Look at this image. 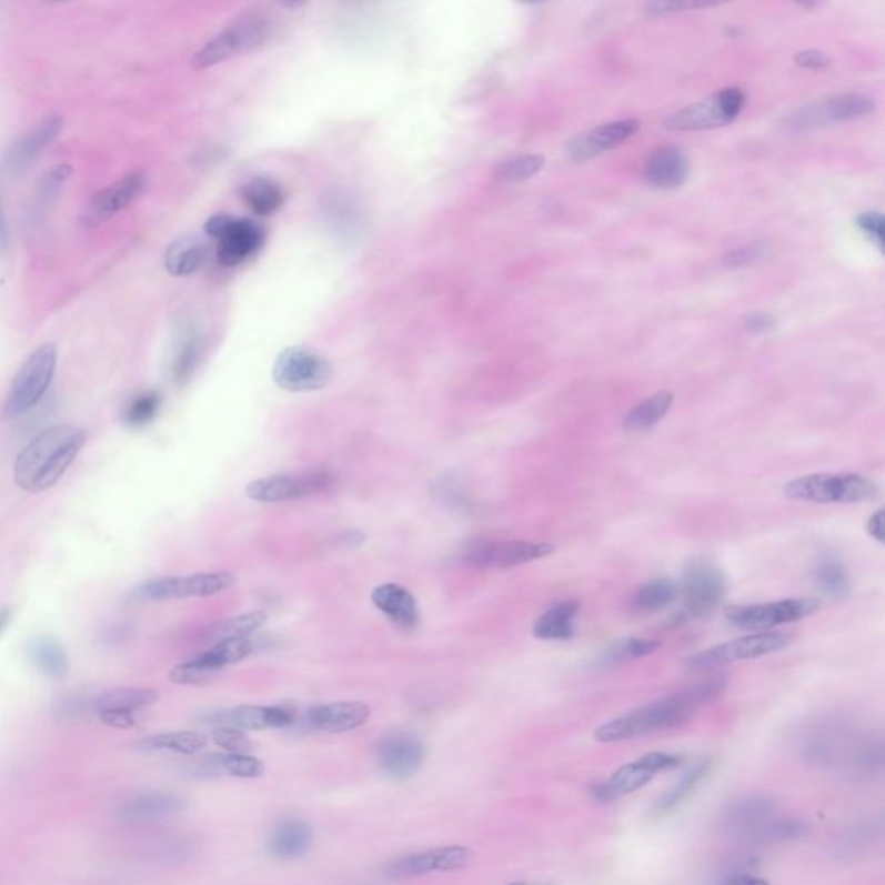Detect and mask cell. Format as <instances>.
I'll list each match as a JSON object with an SVG mask.
<instances>
[{"instance_id": "91938a15", "label": "cell", "mask_w": 885, "mask_h": 885, "mask_svg": "<svg viewBox=\"0 0 885 885\" xmlns=\"http://www.w3.org/2000/svg\"><path fill=\"white\" fill-rule=\"evenodd\" d=\"M9 244L8 223H6L4 210H2V201H0V251H4Z\"/></svg>"}, {"instance_id": "f546056e", "label": "cell", "mask_w": 885, "mask_h": 885, "mask_svg": "<svg viewBox=\"0 0 885 885\" xmlns=\"http://www.w3.org/2000/svg\"><path fill=\"white\" fill-rule=\"evenodd\" d=\"M884 834V822L882 818L862 819L844 828L832 844V853L837 858L856 859L863 854L872 851Z\"/></svg>"}, {"instance_id": "52a82bcc", "label": "cell", "mask_w": 885, "mask_h": 885, "mask_svg": "<svg viewBox=\"0 0 885 885\" xmlns=\"http://www.w3.org/2000/svg\"><path fill=\"white\" fill-rule=\"evenodd\" d=\"M335 484L334 472L329 469H313L300 474H275L251 481L247 486V496L253 502L282 503L322 495Z\"/></svg>"}, {"instance_id": "d590c367", "label": "cell", "mask_w": 885, "mask_h": 885, "mask_svg": "<svg viewBox=\"0 0 885 885\" xmlns=\"http://www.w3.org/2000/svg\"><path fill=\"white\" fill-rule=\"evenodd\" d=\"M816 586L825 597L834 599V601H844L851 592V580L844 567L841 559L835 555L827 554L818 559L816 562L815 571Z\"/></svg>"}, {"instance_id": "db71d44e", "label": "cell", "mask_w": 885, "mask_h": 885, "mask_svg": "<svg viewBox=\"0 0 885 885\" xmlns=\"http://www.w3.org/2000/svg\"><path fill=\"white\" fill-rule=\"evenodd\" d=\"M722 885H772L765 878L757 877L753 874V869L747 866L741 865L738 868L730 869L725 875V881Z\"/></svg>"}, {"instance_id": "d6986e66", "label": "cell", "mask_w": 885, "mask_h": 885, "mask_svg": "<svg viewBox=\"0 0 885 885\" xmlns=\"http://www.w3.org/2000/svg\"><path fill=\"white\" fill-rule=\"evenodd\" d=\"M188 803L170 792L151 791L133 794L117 803L113 813L127 823H152L185 812Z\"/></svg>"}, {"instance_id": "f907efd6", "label": "cell", "mask_w": 885, "mask_h": 885, "mask_svg": "<svg viewBox=\"0 0 885 885\" xmlns=\"http://www.w3.org/2000/svg\"><path fill=\"white\" fill-rule=\"evenodd\" d=\"M98 718L104 725L113 728L129 730L139 725L144 718V713H130V711H98Z\"/></svg>"}, {"instance_id": "8992f818", "label": "cell", "mask_w": 885, "mask_h": 885, "mask_svg": "<svg viewBox=\"0 0 885 885\" xmlns=\"http://www.w3.org/2000/svg\"><path fill=\"white\" fill-rule=\"evenodd\" d=\"M794 636L788 633L761 632L742 636L726 644L716 645L707 651L697 652L686 660V667L694 671L716 670L726 664L741 663L765 657L768 654L784 651L792 644Z\"/></svg>"}, {"instance_id": "5bb4252c", "label": "cell", "mask_w": 885, "mask_h": 885, "mask_svg": "<svg viewBox=\"0 0 885 885\" xmlns=\"http://www.w3.org/2000/svg\"><path fill=\"white\" fill-rule=\"evenodd\" d=\"M816 609L818 602L813 599H785L770 604L734 605L726 609L725 616L737 628L761 633L812 616Z\"/></svg>"}, {"instance_id": "816d5d0a", "label": "cell", "mask_w": 885, "mask_h": 885, "mask_svg": "<svg viewBox=\"0 0 885 885\" xmlns=\"http://www.w3.org/2000/svg\"><path fill=\"white\" fill-rule=\"evenodd\" d=\"M765 251L766 247L763 242H753V244H747V247L738 248V250L726 254L725 263L728 266L751 265V263L757 262L760 258H763Z\"/></svg>"}, {"instance_id": "603a6c76", "label": "cell", "mask_w": 885, "mask_h": 885, "mask_svg": "<svg viewBox=\"0 0 885 885\" xmlns=\"http://www.w3.org/2000/svg\"><path fill=\"white\" fill-rule=\"evenodd\" d=\"M638 129L640 121L633 120V118L611 121V123L574 137L573 141L567 144V157L574 161H585L599 157L607 149L616 148L624 141H628L630 137Z\"/></svg>"}, {"instance_id": "ee69618b", "label": "cell", "mask_w": 885, "mask_h": 885, "mask_svg": "<svg viewBox=\"0 0 885 885\" xmlns=\"http://www.w3.org/2000/svg\"><path fill=\"white\" fill-rule=\"evenodd\" d=\"M661 647L660 640L623 638L613 642L601 655L602 664H617L624 661L642 660Z\"/></svg>"}, {"instance_id": "277c9868", "label": "cell", "mask_w": 885, "mask_h": 885, "mask_svg": "<svg viewBox=\"0 0 885 885\" xmlns=\"http://www.w3.org/2000/svg\"><path fill=\"white\" fill-rule=\"evenodd\" d=\"M56 368H58L56 344L46 343L37 348L12 381L11 393L4 409L6 415L20 418L39 405L43 394L51 388Z\"/></svg>"}, {"instance_id": "5b68a950", "label": "cell", "mask_w": 885, "mask_h": 885, "mask_svg": "<svg viewBox=\"0 0 885 885\" xmlns=\"http://www.w3.org/2000/svg\"><path fill=\"white\" fill-rule=\"evenodd\" d=\"M334 375L332 363L319 351L293 346L275 359L272 378L279 388L291 393H309L329 386Z\"/></svg>"}, {"instance_id": "f6af8a7d", "label": "cell", "mask_w": 885, "mask_h": 885, "mask_svg": "<svg viewBox=\"0 0 885 885\" xmlns=\"http://www.w3.org/2000/svg\"><path fill=\"white\" fill-rule=\"evenodd\" d=\"M161 403H163V396L158 391L137 394L135 399L127 406L123 421L130 428H144L160 414Z\"/></svg>"}, {"instance_id": "ac0fdd59", "label": "cell", "mask_w": 885, "mask_h": 885, "mask_svg": "<svg viewBox=\"0 0 885 885\" xmlns=\"http://www.w3.org/2000/svg\"><path fill=\"white\" fill-rule=\"evenodd\" d=\"M145 188V175L142 172L130 173L114 182L110 188L102 189L92 198L83 211L82 222L89 227L102 225L108 220L117 217L120 211L129 208L142 194Z\"/></svg>"}, {"instance_id": "cb8c5ba5", "label": "cell", "mask_w": 885, "mask_h": 885, "mask_svg": "<svg viewBox=\"0 0 885 885\" xmlns=\"http://www.w3.org/2000/svg\"><path fill=\"white\" fill-rule=\"evenodd\" d=\"M64 121L61 114H49L39 121L32 130H28L23 135L18 137L12 142L4 157V167L11 172L23 170L27 164L32 163L43 149H48L58 139L63 130Z\"/></svg>"}, {"instance_id": "681fc988", "label": "cell", "mask_w": 885, "mask_h": 885, "mask_svg": "<svg viewBox=\"0 0 885 885\" xmlns=\"http://www.w3.org/2000/svg\"><path fill=\"white\" fill-rule=\"evenodd\" d=\"M195 362H198V346L191 340L180 348L175 365H173V378H175L177 384L188 383L189 378L194 372Z\"/></svg>"}, {"instance_id": "1f68e13d", "label": "cell", "mask_w": 885, "mask_h": 885, "mask_svg": "<svg viewBox=\"0 0 885 885\" xmlns=\"http://www.w3.org/2000/svg\"><path fill=\"white\" fill-rule=\"evenodd\" d=\"M160 694L154 688L148 686H123L113 688L99 695L94 702L95 713L98 711H130V713H144L157 704Z\"/></svg>"}, {"instance_id": "ffe728a7", "label": "cell", "mask_w": 885, "mask_h": 885, "mask_svg": "<svg viewBox=\"0 0 885 885\" xmlns=\"http://www.w3.org/2000/svg\"><path fill=\"white\" fill-rule=\"evenodd\" d=\"M775 801L766 796H745L732 801L722 815L723 832L747 844L754 832L775 815Z\"/></svg>"}, {"instance_id": "bcb514c9", "label": "cell", "mask_w": 885, "mask_h": 885, "mask_svg": "<svg viewBox=\"0 0 885 885\" xmlns=\"http://www.w3.org/2000/svg\"><path fill=\"white\" fill-rule=\"evenodd\" d=\"M543 167H545V158L540 154L514 158V160L500 164L496 170V179L502 182H523V180L535 177Z\"/></svg>"}, {"instance_id": "d6a6232c", "label": "cell", "mask_w": 885, "mask_h": 885, "mask_svg": "<svg viewBox=\"0 0 885 885\" xmlns=\"http://www.w3.org/2000/svg\"><path fill=\"white\" fill-rule=\"evenodd\" d=\"M580 604L574 601L562 602L549 609L536 620L533 635L540 640H570L576 633V616Z\"/></svg>"}, {"instance_id": "f5cc1de1", "label": "cell", "mask_w": 885, "mask_h": 885, "mask_svg": "<svg viewBox=\"0 0 885 885\" xmlns=\"http://www.w3.org/2000/svg\"><path fill=\"white\" fill-rule=\"evenodd\" d=\"M856 223H858L859 229H862L869 239H874V241L877 242V247L882 250V241H884V217L877 213V211H866V213L858 217Z\"/></svg>"}, {"instance_id": "11a10c76", "label": "cell", "mask_w": 885, "mask_h": 885, "mask_svg": "<svg viewBox=\"0 0 885 885\" xmlns=\"http://www.w3.org/2000/svg\"><path fill=\"white\" fill-rule=\"evenodd\" d=\"M706 2H652L645 6V11L652 17H660V14H670V12L688 11V9L707 8Z\"/></svg>"}, {"instance_id": "c3c4849f", "label": "cell", "mask_w": 885, "mask_h": 885, "mask_svg": "<svg viewBox=\"0 0 885 885\" xmlns=\"http://www.w3.org/2000/svg\"><path fill=\"white\" fill-rule=\"evenodd\" d=\"M71 175V167L70 164H58V167L52 168L51 172L46 175V179L42 180V184H40L39 191V207H46V204H51L54 201L56 195L58 192L61 191L63 188L64 180Z\"/></svg>"}, {"instance_id": "3957f363", "label": "cell", "mask_w": 885, "mask_h": 885, "mask_svg": "<svg viewBox=\"0 0 885 885\" xmlns=\"http://www.w3.org/2000/svg\"><path fill=\"white\" fill-rule=\"evenodd\" d=\"M784 495L791 500L812 503L865 502L877 495V486L859 474H809L797 477L784 487Z\"/></svg>"}, {"instance_id": "83f0119b", "label": "cell", "mask_w": 885, "mask_h": 885, "mask_svg": "<svg viewBox=\"0 0 885 885\" xmlns=\"http://www.w3.org/2000/svg\"><path fill=\"white\" fill-rule=\"evenodd\" d=\"M645 180L657 189H676L685 184L688 177V160L682 149L661 145L648 154L645 163Z\"/></svg>"}, {"instance_id": "6da1fadb", "label": "cell", "mask_w": 885, "mask_h": 885, "mask_svg": "<svg viewBox=\"0 0 885 885\" xmlns=\"http://www.w3.org/2000/svg\"><path fill=\"white\" fill-rule=\"evenodd\" d=\"M726 685L728 680L725 676H714L706 682L695 683L685 691L667 695L604 723L593 732V738L604 744H613L676 728L688 722L702 706L718 698L725 692Z\"/></svg>"}, {"instance_id": "9c48e42d", "label": "cell", "mask_w": 885, "mask_h": 885, "mask_svg": "<svg viewBox=\"0 0 885 885\" xmlns=\"http://www.w3.org/2000/svg\"><path fill=\"white\" fill-rule=\"evenodd\" d=\"M745 104V94L738 87H726L704 101L685 105L682 110L671 114L664 127L680 132L691 130L718 129L728 125L741 114Z\"/></svg>"}, {"instance_id": "ba28073f", "label": "cell", "mask_w": 885, "mask_h": 885, "mask_svg": "<svg viewBox=\"0 0 885 885\" xmlns=\"http://www.w3.org/2000/svg\"><path fill=\"white\" fill-rule=\"evenodd\" d=\"M204 231L219 241V262L235 266L248 262L265 244V229L260 223L232 215L211 217Z\"/></svg>"}, {"instance_id": "7dc6e473", "label": "cell", "mask_w": 885, "mask_h": 885, "mask_svg": "<svg viewBox=\"0 0 885 885\" xmlns=\"http://www.w3.org/2000/svg\"><path fill=\"white\" fill-rule=\"evenodd\" d=\"M213 742L222 747L225 753L250 754L253 751V742L242 730L222 726L213 732Z\"/></svg>"}, {"instance_id": "d4e9b609", "label": "cell", "mask_w": 885, "mask_h": 885, "mask_svg": "<svg viewBox=\"0 0 885 885\" xmlns=\"http://www.w3.org/2000/svg\"><path fill=\"white\" fill-rule=\"evenodd\" d=\"M371 718V707L359 701L320 704L306 711V723L313 730L328 734H344L365 725Z\"/></svg>"}, {"instance_id": "7402d4cb", "label": "cell", "mask_w": 885, "mask_h": 885, "mask_svg": "<svg viewBox=\"0 0 885 885\" xmlns=\"http://www.w3.org/2000/svg\"><path fill=\"white\" fill-rule=\"evenodd\" d=\"M207 723L217 725L219 728L229 726V728H238L242 732L244 730L285 728V726L293 725L294 711L285 706H239L234 710L210 714Z\"/></svg>"}, {"instance_id": "4316f807", "label": "cell", "mask_w": 885, "mask_h": 885, "mask_svg": "<svg viewBox=\"0 0 885 885\" xmlns=\"http://www.w3.org/2000/svg\"><path fill=\"white\" fill-rule=\"evenodd\" d=\"M711 770H713V761L710 757L695 761L694 765L686 770L675 784L671 785L670 791L664 792L663 796L655 801L648 812V818L663 819L680 809L704 784V781L711 775Z\"/></svg>"}, {"instance_id": "6125c7cd", "label": "cell", "mask_w": 885, "mask_h": 885, "mask_svg": "<svg viewBox=\"0 0 885 885\" xmlns=\"http://www.w3.org/2000/svg\"><path fill=\"white\" fill-rule=\"evenodd\" d=\"M505 885H555L552 882H543V881H519V882H509Z\"/></svg>"}, {"instance_id": "e0dca14e", "label": "cell", "mask_w": 885, "mask_h": 885, "mask_svg": "<svg viewBox=\"0 0 885 885\" xmlns=\"http://www.w3.org/2000/svg\"><path fill=\"white\" fill-rule=\"evenodd\" d=\"M381 772L394 781H406L421 770L425 760V745L410 734H391L375 747Z\"/></svg>"}, {"instance_id": "4fadbf2b", "label": "cell", "mask_w": 885, "mask_h": 885, "mask_svg": "<svg viewBox=\"0 0 885 885\" xmlns=\"http://www.w3.org/2000/svg\"><path fill=\"white\" fill-rule=\"evenodd\" d=\"M554 551L555 546L552 543L524 542V540L496 542V540L477 539L464 546L462 559L472 566L509 570L549 557Z\"/></svg>"}, {"instance_id": "484cf974", "label": "cell", "mask_w": 885, "mask_h": 885, "mask_svg": "<svg viewBox=\"0 0 885 885\" xmlns=\"http://www.w3.org/2000/svg\"><path fill=\"white\" fill-rule=\"evenodd\" d=\"M371 601L375 607L403 632H412L418 628L419 607L418 601L414 595L399 585V583H384V585L375 586L374 592L371 593Z\"/></svg>"}, {"instance_id": "8fae6325", "label": "cell", "mask_w": 885, "mask_h": 885, "mask_svg": "<svg viewBox=\"0 0 885 885\" xmlns=\"http://www.w3.org/2000/svg\"><path fill=\"white\" fill-rule=\"evenodd\" d=\"M683 602L692 616H707L720 607L726 597V577L716 562L694 557L683 570Z\"/></svg>"}, {"instance_id": "2e32d148", "label": "cell", "mask_w": 885, "mask_h": 885, "mask_svg": "<svg viewBox=\"0 0 885 885\" xmlns=\"http://www.w3.org/2000/svg\"><path fill=\"white\" fill-rule=\"evenodd\" d=\"M269 36V24L260 18L242 21L238 27L227 28L215 39L204 46L194 54L195 68H210L232 58L238 52L250 51L257 48Z\"/></svg>"}, {"instance_id": "b9f144b4", "label": "cell", "mask_w": 885, "mask_h": 885, "mask_svg": "<svg viewBox=\"0 0 885 885\" xmlns=\"http://www.w3.org/2000/svg\"><path fill=\"white\" fill-rule=\"evenodd\" d=\"M207 744V737L198 732H167V734L145 738L142 741L141 747L148 751H167V753L191 756V754L203 751Z\"/></svg>"}, {"instance_id": "44dd1931", "label": "cell", "mask_w": 885, "mask_h": 885, "mask_svg": "<svg viewBox=\"0 0 885 885\" xmlns=\"http://www.w3.org/2000/svg\"><path fill=\"white\" fill-rule=\"evenodd\" d=\"M875 102L868 95L846 94L819 102L813 108H804L792 114L791 125L797 129L815 127L816 123H827V121L856 120L874 113Z\"/></svg>"}, {"instance_id": "94428289", "label": "cell", "mask_w": 885, "mask_h": 885, "mask_svg": "<svg viewBox=\"0 0 885 885\" xmlns=\"http://www.w3.org/2000/svg\"><path fill=\"white\" fill-rule=\"evenodd\" d=\"M9 621H11V609H0V635L4 633L6 628H8Z\"/></svg>"}, {"instance_id": "9f6ffc18", "label": "cell", "mask_w": 885, "mask_h": 885, "mask_svg": "<svg viewBox=\"0 0 885 885\" xmlns=\"http://www.w3.org/2000/svg\"><path fill=\"white\" fill-rule=\"evenodd\" d=\"M796 63L803 68H812V70H816V68H825L828 67L827 54L822 51H815V49H807V51L797 52L796 54Z\"/></svg>"}, {"instance_id": "e575fe53", "label": "cell", "mask_w": 885, "mask_h": 885, "mask_svg": "<svg viewBox=\"0 0 885 885\" xmlns=\"http://www.w3.org/2000/svg\"><path fill=\"white\" fill-rule=\"evenodd\" d=\"M673 402H675V396H673L671 391H657V393L652 394L651 399L638 403V405L624 418V430L630 431V433H645V431H651L652 428H655V425L660 424V422L666 418L667 412H670L671 406H673Z\"/></svg>"}, {"instance_id": "74e56055", "label": "cell", "mask_w": 885, "mask_h": 885, "mask_svg": "<svg viewBox=\"0 0 885 885\" xmlns=\"http://www.w3.org/2000/svg\"><path fill=\"white\" fill-rule=\"evenodd\" d=\"M809 827L806 822L788 816H772L763 827L754 832L750 838L751 846H768V844L796 843L801 838H806Z\"/></svg>"}, {"instance_id": "7a4b0ae2", "label": "cell", "mask_w": 885, "mask_h": 885, "mask_svg": "<svg viewBox=\"0 0 885 885\" xmlns=\"http://www.w3.org/2000/svg\"><path fill=\"white\" fill-rule=\"evenodd\" d=\"M87 434L70 424L51 425L37 434L14 461V483L23 492L40 493L54 486L86 445Z\"/></svg>"}, {"instance_id": "7bdbcfd3", "label": "cell", "mask_w": 885, "mask_h": 885, "mask_svg": "<svg viewBox=\"0 0 885 885\" xmlns=\"http://www.w3.org/2000/svg\"><path fill=\"white\" fill-rule=\"evenodd\" d=\"M678 597V583L671 577H660V580H652V582L640 586L635 602L644 611H663L671 604H675Z\"/></svg>"}, {"instance_id": "9a60e30c", "label": "cell", "mask_w": 885, "mask_h": 885, "mask_svg": "<svg viewBox=\"0 0 885 885\" xmlns=\"http://www.w3.org/2000/svg\"><path fill=\"white\" fill-rule=\"evenodd\" d=\"M472 858L474 853L465 846L436 847L393 859L384 869V874L390 878H414L438 872H455L465 868Z\"/></svg>"}, {"instance_id": "680465c9", "label": "cell", "mask_w": 885, "mask_h": 885, "mask_svg": "<svg viewBox=\"0 0 885 885\" xmlns=\"http://www.w3.org/2000/svg\"><path fill=\"white\" fill-rule=\"evenodd\" d=\"M868 533L872 539L877 540L878 543L885 542V512L884 509L875 512L868 521Z\"/></svg>"}, {"instance_id": "6f0895ef", "label": "cell", "mask_w": 885, "mask_h": 885, "mask_svg": "<svg viewBox=\"0 0 885 885\" xmlns=\"http://www.w3.org/2000/svg\"><path fill=\"white\" fill-rule=\"evenodd\" d=\"M744 325L751 332H766L775 325V320L766 313H753V315L745 316Z\"/></svg>"}, {"instance_id": "8d00e7d4", "label": "cell", "mask_w": 885, "mask_h": 885, "mask_svg": "<svg viewBox=\"0 0 885 885\" xmlns=\"http://www.w3.org/2000/svg\"><path fill=\"white\" fill-rule=\"evenodd\" d=\"M257 647L254 640L251 638L223 640V642L211 645L203 654L195 655V660L200 661L208 670L213 671L215 675H220L223 667L241 663L242 660H247L248 655L253 654Z\"/></svg>"}, {"instance_id": "836d02e7", "label": "cell", "mask_w": 885, "mask_h": 885, "mask_svg": "<svg viewBox=\"0 0 885 885\" xmlns=\"http://www.w3.org/2000/svg\"><path fill=\"white\" fill-rule=\"evenodd\" d=\"M265 772L262 761L250 754H210L201 760L198 773L200 775H215L227 773L235 778H257Z\"/></svg>"}, {"instance_id": "7c38bea8", "label": "cell", "mask_w": 885, "mask_h": 885, "mask_svg": "<svg viewBox=\"0 0 885 885\" xmlns=\"http://www.w3.org/2000/svg\"><path fill=\"white\" fill-rule=\"evenodd\" d=\"M234 585L235 576L229 571L157 577L139 586L135 590V599L141 602H163L173 599L211 597Z\"/></svg>"}, {"instance_id": "4dcf8cb0", "label": "cell", "mask_w": 885, "mask_h": 885, "mask_svg": "<svg viewBox=\"0 0 885 885\" xmlns=\"http://www.w3.org/2000/svg\"><path fill=\"white\" fill-rule=\"evenodd\" d=\"M28 660L33 666L51 680H64L70 671L67 652L54 638L37 636L30 640L27 647Z\"/></svg>"}, {"instance_id": "f35d334b", "label": "cell", "mask_w": 885, "mask_h": 885, "mask_svg": "<svg viewBox=\"0 0 885 885\" xmlns=\"http://www.w3.org/2000/svg\"><path fill=\"white\" fill-rule=\"evenodd\" d=\"M204 258H207V248L203 242L194 238H182L168 248L164 266L172 275L184 278L200 270Z\"/></svg>"}, {"instance_id": "60d3db41", "label": "cell", "mask_w": 885, "mask_h": 885, "mask_svg": "<svg viewBox=\"0 0 885 885\" xmlns=\"http://www.w3.org/2000/svg\"><path fill=\"white\" fill-rule=\"evenodd\" d=\"M266 621H269V613L262 609L220 621L215 628L211 630V642L217 644L223 640L251 638L253 633L265 626Z\"/></svg>"}, {"instance_id": "ab89813d", "label": "cell", "mask_w": 885, "mask_h": 885, "mask_svg": "<svg viewBox=\"0 0 885 885\" xmlns=\"http://www.w3.org/2000/svg\"><path fill=\"white\" fill-rule=\"evenodd\" d=\"M242 200L257 215H272L284 203V191L273 180L253 179L242 188Z\"/></svg>"}, {"instance_id": "30bf717a", "label": "cell", "mask_w": 885, "mask_h": 885, "mask_svg": "<svg viewBox=\"0 0 885 885\" xmlns=\"http://www.w3.org/2000/svg\"><path fill=\"white\" fill-rule=\"evenodd\" d=\"M683 757L670 753H651L638 760L632 761L628 765L621 766L601 784L593 785L592 799L595 803H614L620 797L630 796L633 792L654 781L655 775L661 772L678 768Z\"/></svg>"}, {"instance_id": "f1b7e54d", "label": "cell", "mask_w": 885, "mask_h": 885, "mask_svg": "<svg viewBox=\"0 0 885 885\" xmlns=\"http://www.w3.org/2000/svg\"><path fill=\"white\" fill-rule=\"evenodd\" d=\"M313 844V828L300 818L282 819L270 835L269 851L273 858L293 862L309 853Z\"/></svg>"}]
</instances>
